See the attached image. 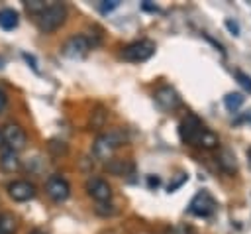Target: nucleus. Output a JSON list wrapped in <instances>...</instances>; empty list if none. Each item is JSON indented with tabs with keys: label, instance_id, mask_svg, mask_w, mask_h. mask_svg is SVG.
Wrapping results in <instances>:
<instances>
[{
	"label": "nucleus",
	"instance_id": "8",
	"mask_svg": "<svg viewBox=\"0 0 251 234\" xmlns=\"http://www.w3.org/2000/svg\"><path fill=\"white\" fill-rule=\"evenodd\" d=\"M45 193L51 201L55 203H63L69 199L71 195V185L67 183V179H63L61 175H51L47 181H45Z\"/></svg>",
	"mask_w": 251,
	"mask_h": 234
},
{
	"label": "nucleus",
	"instance_id": "23",
	"mask_svg": "<svg viewBox=\"0 0 251 234\" xmlns=\"http://www.w3.org/2000/svg\"><path fill=\"white\" fill-rule=\"evenodd\" d=\"M29 234H45V232H41V230H31Z\"/></svg>",
	"mask_w": 251,
	"mask_h": 234
},
{
	"label": "nucleus",
	"instance_id": "5",
	"mask_svg": "<svg viewBox=\"0 0 251 234\" xmlns=\"http://www.w3.org/2000/svg\"><path fill=\"white\" fill-rule=\"evenodd\" d=\"M90 51V39L86 35H71L63 47H61V53L69 59H82L86 53Z\"/></svg>",
	"mask_w": 251,
	"mask_h": 234
},
{
	"label": "nucleus",
	"instance_id": "3",
	"mask_svg": "<svg viewBox=\"0 0 251 234\" xmlns=\"http://www.w3.org/2000/svg\"><path fill=\"white\" fill-rule=\"evenodd\" d=\"M65 20H67V6L61 2H53V4H47L45 10L37 16V28L43 33H51L57 28H61Z\"/></svg>",
	"mask_w": 251,
	"mask_h": 234
},
{
	"label": "nucleus",
	"instance_id": "1",
	"mask_svg": "<svg viewBox=\"0 0 251 234\" xmlns=\"http://www.w3.org/2000/svg\"><path fill=\"white\" fill-rule=\"evenodd\" d=\"M178 136L182 140V144H188V146H196V147H202V149H214L220 146V140L218 136L208 130L204 126V122L196 116V114H186L180 124H178Z\"/></svg>",
	"mask_w": 251,
	"mask_h": 234
},
{
	"label": "nucleus",
	"instance_id": "18",
	"mask_svg": "<svg viewBox=\"0 0 251 234\" xmlns=\"http://www.w3.org/2000/svg\"><path fill=\"white\" fill-rule=\"evenodd\" d=\"M118 6H120V0H104V2H100L98 10H100L102 14H108V12H112L114 8H118Z\"/></svg>",
	"mask_w": 251,
	"mask_h": 234
},
{
	"label": "nucleus",
	"instance_id": "14",
	"mask_svg": "<svg viewBox=\"0 0 251 234\" xmlns=\"http://www.w3.org/2000/svg\"><path fill=\"white\" fill-rule=\"evenodd\" d=\"M216 163L220 165L222 171L226 173H235V155L229 149H222L216 157Z\"/></svg>",
	"mask_w": 251,
	"mask_h": 234
},
{
	"label": "nucleus",
	"instance_id": "12",
	"mask_svg": "<svg viewBox=\"0 0 251 234\" xmlns=\"http://www.w3.org/2000/svg\"><path fill=\"white\" fill-rule=\"evenodd\" d=\"M0 167L4 171H8V173L18 171L20 169V157H18V153L12 151V149H8V147H4L0 151Z\"/></svg>",
	"mask_w": 251,
	"mask_h": 234
},
{
	"label": "nucleus",
	"instance_id": "22",
	"mask_svg": "<svg viewBox=\"0 0 251 234\" xmlns=\"http://www.w3.org/2000/svg\"><path fill=\"white\" fill-rule=\"evenodd\" d=\"M247 163H249V167H251V147L247 149Z\"/></svg>",
	"mask_w": 251,
	"mask_h": 234
},
{
	"label": "nucleus",
	"instance_id": "2",
	"mask_svg": "<svg viewBox=\"0 0 251 234\" xmlns=\"http://www.w3.org/2000/svg\"><path fill=\"white\" fill-rule=\"evenodd\" d=\"M126 140H127V136H126L124 130H108V132L100 134V136L94 140V144H92V153H94L96 159L108 161V159L112 157V153H114L120 146L126 144Z\"/></svg>",
	"mask_w": 251,
	"mask_h": 234
},
{
	"label": "nucleus",
	"instance_id": "15",
	"mask_svg": "<svg viewBox=\"0 0 251 234\" xmlns=\"http://www.w3.org/2000/svg\"><path fill=\"white\" fill-rule=\"evenodd\" d=\"M18 218L12 212H0V234H16Z\"/></svg>",
	"mask_w": 251,
	"mask_h": 234
},
{
	"label": "nucleus",
	"instance_id": "19",
	"mask_svg": "<svg viewBox=\"0 0 251 234\" xmlns=\"http://www.w3.org/2000/svg\"><path fill=\"white\" fill-rule=\"evenodd\" d=\"M235 79L241 83V87H243L245 90L251 92V77H249V75H245L243 71H235Z\"/></svg>",
	"mask_w": 251,
	"mask_h": 234
},
{
	"label": "nucleus",
	"instance_id": "20",
	"mask_svg": "<svg viewBox=\"0 0 251 234\" xmlns=\"http://www.w3.org/2000/svg\"><path fill=\"white\" fill-rule=\"evenodd\" d=\"M226 26H227V29H229V31H233V35H237V33H239V28H237V24H235V22L227 20V22H226Z\"/></svg>",
	"mask_w": 251,
	"mask_h": 234
},
{
	"label": "nucleus",
	"instance_id": "17",
	"mask_svg": "<svg viewBox=\"0 0 251 234\" xmlns=\"http://www.w3.org/2000/svg\"><path fill=\"white\" fill-rule=\"evenodd\" d=\"M45 6H47V2H43V0H29V2H24V8H25L31 16H39V14L45 10Z\"/></svg>",
	"mask_w": 251,
	"mask_h": 234
},
{
	"label": "nucleus",
	"instance_id": "16",
	"mask_svg": "<svg viewBox=\"0 0 251 234\" xmlns=\"http://www.w3.org/2000/svg\"><path fill=\"white\" fill-rule=\"evenodd\" d=\"M243 100H245V96H243L241 92H229V94H226L224 104H226V108H227L229 112H237V110L241 108Z\"/></svg>",
	"mask_w": 251,
	"mask_h": 234
},
{
	"label": "nucleus",
	"instance_id": "6",
	"mask_svg": "<svg viewBox=\"0 0 251 234\" xmlns=\"http://www.w3.org/2000/svg\"><path fill=\"white\" fill-rule=\"evenodd\" d=\"M2 140H4V146L16 153L22 151L27 144V136L18 124H6L2 128Z\"/></svg>",
	"mask_w": 251,
	"mask_h": 234
},
{
	"label": "nucleus",
	"instance_id": "24",
	"mask_svg": "<svg viewBox=\"0 0 251 234\" xmlns=\"http://www.w3.org/2000/svg\"><path fill=\"white\" fill-rule=\"evenodd\" d=\"M0 146H4V140H2V130H0Z\"/></svg>",
	"mask_w": 251,
	"mask_h": 234
},
{
	"label": "nucleus",
	"instance_id": "11",
	"mask_svg": "<svg viewBox=\"0 0 251 234\" xmlns=\"http://www.w3.org/2000/svg\"><path fill=\"white\" fill-rule=\"evenodd\" d=\"M8 195L18 203H25V201H31L35 197V187L29 181L18 179V181H12L8 185Z\"/></svg>",
	"mask_w": 251,
	"mask_h": 234
},
{
	"label": "nucleus",
	"instance_id": "9",
	"mask_svg": "<svg viewBox=\"0 0 251 234\" xmlns=\"http://www.w3.org/2000/svg\"><path fill=\"white\" fill-rule=\"evenodd\" d=\"M188 210L196 216H210L216 210V201L212 199V195L208 191H200L194 195V199L188 205Z\"/></svg>",
	"mask_w": 251,
	"mask_h": 234
},
{
	"label": "nucleus",
	"instance_id": "7",
	"mask_svg": "<svg viewBox=\"0 0 251 234\" xmlns=\"http://www.w3.org/2000/svg\"><path fill=\"white\" fill-rule=\"evenodd\" d=\"M84 189H86L88 197H92L98 205L110 203V199H112V187H110V183H108L106 179H102V177H90V179H86Z\"/></svg>",
	"mask_w": 251,
	"mask_h": 234
},
{
	"label": "nucleus",
	"instance_id": "21",
	"mask_svg": "<svg viewBox=\"0 0 251 234\" xmlns=\"http://www.w3.org/2000/svg\"><path fill=\"white\" fill-rule=\"evenodd\" d=\"M6 102H8V96H6L4 90H0V112L6 108Z\"/></svg>",
	"mask_w": 251,
	"mask_h": 234
},
{
	"label": "nucleus",
	"instance_id": "10",
	"mask_svg": "<svg viewBox=\"0 0 251 234\" xmlns=\"http://www.w3.org/2000/svg\"><path fill=\"white\" fill-rule=\"evenodd\" d=\"M153 98H155L157 106L163 108V110H167V112H169V110H175V108L180 106V96H178V92H176L173 87H169V85L159 87V88L155 90Z\"/></svg>",
	"mask_w": 251,
	"mask_h": 234
},
{
	"label": "nucleus",
	"instance_id": "4",
	"mask_svg": "<svg viewBox=\"0 0 251 234\" xmlns=\"http://www.w3.org/2000/svg\"><path fill=\"white\" fill-rule=\"evenodd\" d=\"M155 53V43L151 39H137V41H131L127 43L124 49H122V57L129 63H141V61H147L151 55Z\"/></svg>",
	"mask_w": 251,
	"mask_h": 234
},
{
	"label": "nucleus",
	"instance_id": "13",
	"mask_svg": "<svg viewBox=\"0 0 251 234\" xmlns=\"http://www.w3.org/2000/svg\"><path fill=\"white\" fill-rule=\"evenodd\" d=\"M20 24V14L14 10V8H2L0 10V28L10 31L14 28H18Z\"/></svg>",
	"mask_w": 251,
	"mask_h": 234
}]
</instances>
